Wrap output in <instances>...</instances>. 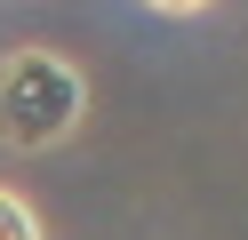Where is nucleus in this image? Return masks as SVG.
<instances>
[{
    "mask_svg": "<svg viewBox=\"0 0 248 240\" xmlns=\"http://www.w3.org/2000/svg\"><path fill=\"white\" fill-rule=\"evenodd\" d=\"M88 120V80L56 48H8L0 56V152H56Z\"/></svg>",
    "mask_w": 248,
    "mask_h": 240,
    "instance_id": "1",
    "label": "nucleus"
},
{
    "mask_svg": "<svg viewBox=\"0 0 248 240\" xmlns=\"http://www.w3.org/2000/svg\"><path fill=\"white\" fill-rule=\"evenodd\" d=\"M0 240H48V232H40V216H32V200L8 192V184H0Z\"/></svg>",
    "mask_w": 248,
    "mask_h": 240,
    "instance_id": "2",
    "label": "nucleus"
},
{
    "mask_svg": "<svg viewBox=\"0 0 248 240\" xmlns=\"http://www.w3.org/2000/svg\"><path fill=\"white\" fill-rule=\"evenodd\" d=\"M144 8H152V16H200L208 0H144Z\"/></svg>",
    "mask_w": 248,
    "mask_h": 240,
    "instance_id": "3",
    "label": "nucleus"
}]
</instances>
